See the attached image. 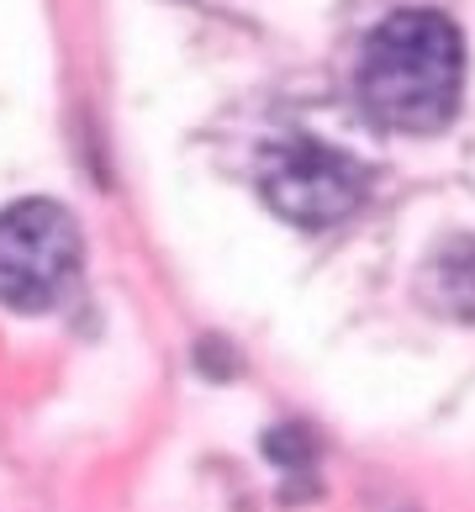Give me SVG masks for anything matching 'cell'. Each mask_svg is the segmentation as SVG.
<instances>
[{"mask_svg":"<svg viewBox=\"0 0 475 512\" xmlns=\"http://www.w3.org/2000/svg\"><path fill=\"white\" fill-rule=\"evenodd\" d=\"M259 191L285 222L328 227L365 201V164L317 138H275L259 154Z\"/></svg>","mask_w":475,"mask_h":512,"instance_id":"cell-2","label":"cell"},{"mask_svg":"<svg viewBox=\"0 0 475 512\" xmlns=\"http://www.w3.org/2000/svg\"><path fill=\"white\" fill-rule=\"evenodd\" d=\"M359 106L386 132H439L460 111L465 43L444 11H396L359 53Z\"/></svg>","mask_w":475,"mask_h":512,"instance_id":"cell-1","label":"cell"},{"mask_svg":"<svg viewBox=\"0 0 475 512\" xmlns=\"http://www.w3.org/2000/svg\"><path fill=\"white\" fill-rule=\"evenodd\" d=\"M423 291L439 312L475 317V238H460V243H449V249L433 254L428 275H423Z\"/></svg>","mask_w":475,"mask_h":512,"instance_id":"cell-4","label":"cell"},{"mask_svg":"<svg viewBox=\"0 0 475 512\" xmlns=\"http://www.w3.org/2000/svg\"><path fill=\"white\" fill-rule=\"evenodd\" d=\"M80 264V227L59 201H16L0 212V301L37 312L69 286Z\"/></svg>","mask_w":475,"mask_h":512,"instance_id":"cell-3","label":"cell"}]
</instances>
